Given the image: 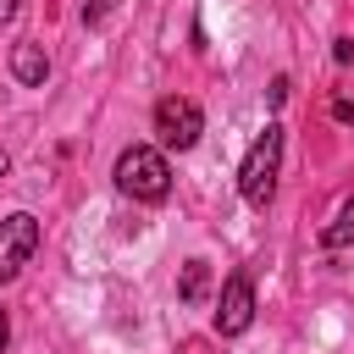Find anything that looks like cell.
<instances>
[{
    "mask_svg": "<svg viewBox=\"0 0 354 354\" xmlns=\"http://www.w3.org/2000/svg\"><path fill=\"white\" fill-rule=\"evenodd\" d=\"M282 122H266L260 127V138L249 144V155H243V166H238V194H243V205H254V210H266L271 199H277V166H282Z\"/></svg>",
    "mask_w": 354,
    "mask_h": 354,
    "instance_id": "obj_1",
    "label": "cell"
},
{
    "mask_svg": "<svg viewBox=\"0 0 354 354\" xmlns=\"http://www.w3.org/2000/svg\"><path fill=\"white\" fill-rule=\"evenodd\" d=\"M116 188L127 194V199H138V205H160L166 194H171V166H166V155L160 149H149V144H127L122 155H116Z\"/></svg>",
    "mask_w": 354,
    "mask_h": 354,
    "instance_id": "obj_2",
    "label": "cell"
},
{
    "mask_svg": "<svg viewBox=\"0 0 354 354\" xmlns=\"http://www.w3.org/2000/svg\"><path fill=\"white\" fill-rule=\"evenodd\" d=\"M155 133H160L166 149H194L199 133H205V111L194 100H183V94H166L155 105Z\"/></svg>",
    "mask_w": 354,
    "mask_h": 354,
    "instance_id": "obj_3",
    "label": "cell"
},
{
    "mask_svg": "<svg viewBox=\"0 0 354 354\" xmlns=\"http://www.w3.org/2000/svg\"><path fill=\"white\" fill-rule=\"evenodd\" d=\"M254 326V282L243 271H232L221 282V299H216V332L221 337H243Z\"/></svg>",
    "mask_w": 354,
    "mask_h": 354,
    "instance_id": "obj_4",
    "label": "cell"
},
{
    "mask_svg": "<svg viewBox=\"0 0 354 354\" xmlns=\"http://www.w3.org/2000/svg\"><path fill=\"white\" fill-rule=\"evenodd\" d=\"M33 249H39V221H33L28 210H11V216L0 221V282H11V277L33 260Z\"/></svg>",
    "mask_w": 354,
    "mask_h": 354,
    "instance_id": "obj_5",
    "label": "cell"
},
{
    "mask_svg": "<svg viewBox=\"0 0 354 354\" xmlns=\"http://www.w3.org/2000/svg\"><path fill=\"white\" fill-rule=\"evenodd\" d=\"M11 77H17L22 88H44V77H50V55H44V44L22 39V44L11 50Z\"/></svg>",
    "mask_w": 354,
    "mask_h": 354,
    "instance_id": "obj_6",
    "label": "cell"
},
{
    "mask_svg": "<svg viewBox=\"0 0 354 354\" xmlns=\"http://www.w3.org/2000/svg\"><path fill=\"white\" fill-rule=\"evenodd\" d=\"M177 299H183V304H205V299H210V260H183Z\"/></svg>",
    "mask_w": 354,
    "mask_h": 354,
    "instance_id": "obj_7",
    "label": "cell"
},
{
    "mask_svg": "<svg viewBox=\"0 0 354 354\" xmlns=\"http://www.w3.org/2000/svg\"><path fill=\"white\" fill-rule=\"evenodd\" d=\"M321 243H326V249H343V243H354V194H348V199L337 205V216L321 227Z\"/></svg>",
    "mask_w": 354,
    "mask_h": 354,
    "instance_id": "obj_8",
    "label": "cell"
},
{
    "mask_svg": "<svg viewBox=\"0 0 354 354\" xmlns=\"http://www.w3.org/2000/svg\"><path fill=\"white\" fill-rule=\"evenodd\" d=\"M332 61L348 66V61H354V39H332Z\"/></svg>",
    "mask_w": 354,
    "mask_h": 354,
    "instance_id": "obj_9",
    "label": "cell"
},
{
    "mask_svg": "<svg viewBox=\"0 0 354 354\" xmlns=\"http://www.w3.org/2000/svg\"><path fill=\"white\" fill-rule=\"evenodd\" d=\"M266 100H271V105H282V100H288V77H271V88H266Z\"/></svg>",
    "mask_w": 354,
    "mask_h": 354,
    "instance_id": "obj_10",
    "label": "cell"
},
{
    "mask_svg": "<svg viewBox=\"0 0 354 354\" xmlns=\"http://www.w3.org/2000/svg\"><path fill=\"white\" fill-rule=\"evenodd\" d=\"M6 343H11V321H6V310H0V354H6Z\"/></svg>",
    "mask_w": 354,
    "mask_h": 354,
    "instance_id": "obj_11",
    "label": "cell"
},
{
    "mask_svg": "<svg viewBox=\"0 0 354 354\" xmlns=\"http://www.w3.org/2000/svg\"><path fill=\"white\" fill-rule=\"evenodd\" d=\"M17 6H22V0H0V22H11V17H17Z\"/></svg>",
    "mask_w": 354,
    "mask_h": 354,
    "instance_id": "obj_12",
    "label": "cell"
},
{
    "mask_svg": "<svg viewBox=\"0 0 354 354\" xmlns=\"http://www.w3.org/2000/svg\"><path fill=\"white\" fill-rule=\"evenodd\" d=\"M6 171H11V155H6V149H0V177H6Z\"/></svg>",
    "mask_w": 354,
    "mask_h": 354,
    "instance_id": "obj_13",
    "label": "cell"
}]
</instances>
